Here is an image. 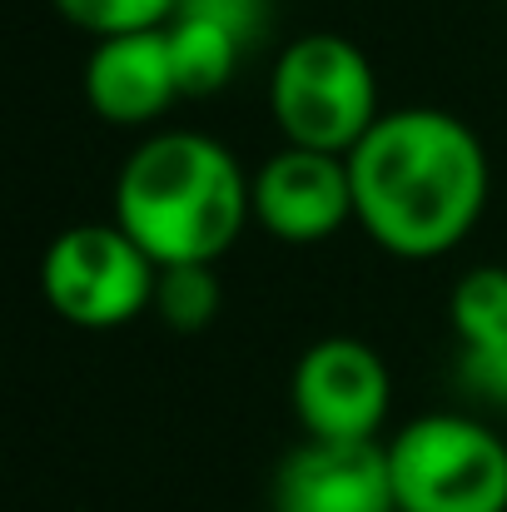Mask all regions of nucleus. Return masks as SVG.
<instances>
[{
    "label": "nucleus",
    "mask_w": 507,
    "mask_h": 512,
    "mask_svg": "<svg viewBox=\"0 0 507 512\" xmlns=\"http://www.w3.org/2000/svg\"><path fill=\"white\" fill-rule=\"evenodd\" d=\"M353 219L393 259L423 264L458 249L488 209V150L448 110H383L348 155Z\"/></svg>",
    "instance_id": "obj_1"
},
{
    "label": "nucleus",
    "mask_w": 507,
    "mask_h": 512,
    "mask_svg": "<svg viewBox=\"0 0 507 512\" xmlns=\"http://www.w3.org/2000/svg\"><path fill=\"white\" fill-rule=\"evenodd\" d=\"M254 219L239 160L194 130H160L120 165L115 224L160 264H219Z\"/></svg>",
    "instance_id": "obj_2"
},
{
    "label": "nucleus",
    "mask_w": 507,
    "mask_h": 512,
    "mask_svg": "<svg viewBox=\"0 0 507 512\" xmlns=\"http://www.w3.org/2000/svg\"><path fill=\"white\" fill-rule=\"evenodd\" d=\"M269 115L284 145L353 155L378 125V75L368 55L334 30H309L289 40L269 75Z\"/></svg>",
    "instance_id": "obj_3"
},
{
    "label": "nucleus",
    "mask_w": 507,
    "mask_h": 512,
    "mask_svg": "<svg viewBox=\"0 0 507 512\" xmlns=\"http://www.w3.org/2000/svg\"><path fill=\"white\" fill-rule=\"evenodd\" d=\"M398 512H507V443L473 413H423L388 443Z\"/></svg>",
    "instance_id": "obj_4"
},
{
    "label": "nucleus",
    "mask_w": 507,
    "mask_h": 512,
    "mask_svg": "<svg viewBox=\"0 0 507 512\" xmlns=\"http://www.w3.org/2000/svg\"><path fill=\"white\" fill-rule=\"evenodd\" d=\"M160 264L110 219V224H70L50 239L40 259L45 304L90 334L125 329L145 309H155Z\"/></svg>",
    "instance_id": "obj_5"
},
{
    "label": "nucleus",
    "mask_w": 507,
    "mask_h": 512,
    "mask_svg": "<svg viewBox=\"0 0 507 512\" xmlns=\"http://www.w3.org/2000/svg\"><path fill=\"white\" fill-rule=\"evenodd\" d=\"M388 403H393L388 363L363 339L348 334L319 339L294 363V413L304 423V438H343V443L378 438Z\"/></svg>",
    "instance_id": "obj_6"
},
{
    "label": "nucleus",
    "mask_w": 507,
    "mask_h": 512,
    "mask_svg": "<svg viewBox=\"0 0 507 512\" xmlns=\"http://www.w3.org/2000/svg\"><path fill=\"white\" fill-rule=\"evenodd\" d=\"M249 189L259 229H269L284 244H324L353 219L348 155L284 145L249 174Z\"/></svg>",
    "instance_id": "obj_7"
},
{
    "label": "nucleus",
    "mask_w": 507,
    "mask_h": 512,
    "mask_svg": "<svg viewBox=\"0 0 507 512\" xmlns=\"http://www.w3.org/2000/svg\"><path fill=\"white\" fill-rule=\"evenodd\" d=\"M269 503L274 512H398L388 443L304 438L274 468Z\"/></svg>",
    "instance_id": "obj_8"
},
{
    "label": "nucleus",
    "mask_w": 507,
    "mask_h": 512,
    "mask_svg": "<svg viewBox=\"0 0 507 512\" xmlns=\"http://www.w3.org/2000/svg\"><path fill=\"white\" fill-rule=\"evenodd\" d=\"M85 100L105 125H155L179 100L165 30L95 40L85 60Z\"/></svg>",
    "instance_id": "obj_9"
},
{
    "label": "nucleus",
    "mask_w": 507,
    "mask_h": 512,
    "mask_svg": "<svg viewBox=\"0 0 507 512\" xmlns=\"http://www.w3.org/2000/svg\"><path fill=\"white\" fill-rule=\"evenodd\" d=\"M165 40H169V60H174V80H179V100L219 95L234 80L239 55L249 50L239 35H229L224 25L199 20V15H174L165 25Z\"/></svg>",
    "instance_id": "obj_10"
},
{
    "label": "nucleus",
    "mask_w": 507,
    "mask_h": 512,
    "mask_svg": "<svg viewBox=\"0 0 507 512\" xmlns=\"http://www.w3.org/2000/svg\"><path fill=\"white\" fill-rule=\"evenodd\" d=\"M448 319L463 353H488L507 348V269L503 264H478L453 284Z\"/></svg>",
    "instance_id": "obj_11"
},
{
    "label": "nucleus",
    "mask_w": 507,
    "mask_h": 512,
    "mask_svg": "<svg viewBox=\"0 0 507 512\" xmlns=\"http://www.w3.org/2000/svg\"><path fill=\"white\" fill-rule=\"evenodd\" d=\"M155 314L174 334H204L219 319V279L214 264H169L155 284Z\"/></svg>",
    "instance_id": "obj_12"
},
{
    "label": "nucleus",
    "mask_w": 507,
    "mask_h": 512,
    "mask_svg": "<svg viewBox=\"0 0 507 512\" xmlns=\"http://www.w3.org/2000/svg\"><path fill=\"white\" fill-rule=\"evenodd\" d=\"M55 10L95 35V40H115V35H140V30H165L179 15V0H55Z\"/></svg>",
    "instance_id": "obj_13"
},
{
    "label": "nucleus",
    "mask_w": 507,
    "mask_h": 512,
    "mask_svg": "<svg viewBox=\"0 0 507 512\" xmlns=\"http://www.w3.org/2000/svg\"><path fill=\"white\" fill-rule=\"evenodd\" d=\"M179 15H199L224 25L229 35H239L244 45H254L269 25V0H179Z\"/></svg>",
    "instance_id": "obj_14"
},
{
    "label": "nucleus",
    "mask_w": 507,
    "mask_h": 512,
    "mask_svg": "<svg viewBox=\"0 0 507 512\" xmlns=\"http://www.w3.org/2000/svg\"><path fill=\"white\" fill-rule=\"evenodd\" d=\"M458 383L468 398H483L488 408H507V348H488V353L458 348Z\"/></svg>",
    "instance_id": "obj_15"
}]
</instances>
